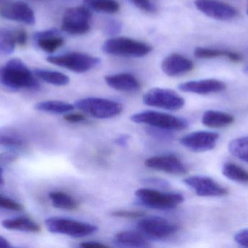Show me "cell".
Masks as SVG:
<instances>
[{
	"mask_svg": "<svg viewBox=\"0 0 248 248\" xmlns=\"http://www.w3.org/2000/svg\"><path fill=\"white\" fill-rule=\"evenodd\" d=\"M135 195L141 205L156 210L173 209L185 200L181 194L162 192L147 188L137 189Z\"/></svg>",
	"mask_w": 248,
	"mask_h": 248,
	"instance_id": "277c9868",
	"label": "cell"
},
{
	"mask_svg": "<svg viewBox=\"0 0 248 248\" xmlns=\"http://www.w3.org/2000/svg\"><path fill=\"white\" fill-rule=\"evenodd\" d=\"M74 106L97 119H110L119 116L123 111V106L119 102L102 98L80 99Z\"/></svg>",
	"mask_w": 248,
	"mask_h": 248,
	"instance_id": "8992f818",
	"label": "cell"
},
{
	"mask_svg": "<svg viewBox=\"0 0 248 248\" xmlns=\"http://www.w3.org/2000/svg\"><path fill=\"white\" fill-rule=\"evenodd\" d=\"M246 71H247V72H248V66L247 67H246Z\"/></svg>",
	"mask_w": 248,
	"mask_h": 248,
	"instance_id": "ee69618b",
	"label": "cell"
},
{
	"mask_svg": "<svg viewBox=\"0 0 248 248\" xmlns=\"http://www.w3.org/2000/svg\"><path fill=\"white\" fill-rule=\"evenodd\" d=\"M0 16L7 20L28 25L36 23L34 12L29 4L23 1H15L3 6L0 9Z\"/></svg>",
	"mask_w": 248,
	"mask_h": 248,
	"instance_id": "9a60e30c",
	"label": "cell"
},
{
	"mask_svg": "<svg viewBox=\"0 0 248 248\" xmlns=\"http://www.w3.org/2000/svg\"><path fill=\"white\" fill-rule=\"evenodd\" d=\"M74 105L61 100H45L34 106L36 111L52 114H67L74 110Z\"/></svg>",
	"mask_w": 248,
	"mask_h": 248,
	"instance_id": "603a6c76",
	"label": "cell"
},
{
	"mask_svg": "<svg viewBox=\"0 0 248 248\" xmlns=\"http://www.w3.org/2000/svg\"><path fill=\"white\" fill-rule=\"evenodd\" d=\"M81 248H106L107 246L103 244V243H98V242H85V243H81L79 245Z\"/></svg>",
	"mask_w": 248,
	"mask_h": 248,
	"instance_id": "ab89813d",
	"label": "cell"
},
{
	"mask_svg": "<svg viewBox=\"0 0 248 248\" xmlns=\"http://www.w3.org/2000/svg\"><path fill=\"white\" fill-rule=\"evenodd\" d=\"M122 30V25L116 20H111L106 25V32L108 34L116 35Z\"/></svg>",
	"mask_w": 248,
	"mask_h": 248,
	"instance_id": "d590c367",
	"label": "cell"
},
{
	"mask_svg": "<svg viewBox=\"0 0 248 248\" xmlns=\"http://www.w3.org/2000/svg\"><path fill=\"white\" fill-rule=\"evenodd\" d=\"M24 140L21 135L11 128H0V147H20L23 145Z\"/></svg>",
	"mask_w": 248,
	"mask_h": 248,
	"instance_id": "83f0119b",
	"label": "cell"
},
{
	"mask_svg": "<svg viewBox=\"0 0 248 248\" xmlns=\"http://www.w3.org/2000/svg\"><path fill=\"white\" fill-rule=\"evenodd\" d=\"M161 68L166 75L178 77L192 71L194 64L191 60L180 54L173 53L164 58Z\"/></svg>",
	"mask_w": 248,
	"mask_h": 248,
	"instance_id": "e0dca14e",
	"label": "cell"
},
{
	"mask_svg": "<svg viewBox=\"0 0 248 248\" xmlns=\"http://www.w3.org/2000/svg\"><path fill=\"white\" fill-rule=\"evenodd\" d=\"M3 174H4V170H3V169L0 167V186H3L4 183V176H3Z\"/></svg>",
	"mask_w": 248,
	"mask_h": 248,
	"instance_id": "7bdbcfd3",
	"label": "cell"
},
{
	"mask_svg": "<svg viewBox=\"0 0 248 248\" xmlns=\"http://www.w3.org/2000/svg\"><path fill=\"white\" fill-rule=\"evenodd\" d=\"M234 122L232 115L226 112L209 110L202 115V123L211 128H221L232 125Z\"/></svg>",
	"mask_w": 248,
	"mask_h": 248,
	"instance_id": "44dd1931",
	"label": "cell"
},
{
	"mask_svg": "<svg viewBox=\"0 0 248 248\" xmlns=\"http://www.w3.org/2000/svg\"><path fill=\"white\" fill-rule=\"evenodd\" d=\"M0 83L13 90H39V81L34 73L18 58H13L0 67Z\"/></svg>",
	"mask_w": 248,
	"mask_h": 248,
	"instance_id": "6da1fadb",
	"label": "cell"
},
{
	"mask_svg": "<svg viewBox=\"0 0 248 248\" xmlns=\"http://www.w3.org/2000/svg\"><path fill=\"white\" fill-rule=\"evenodd\" d=\"M46 61L50 64L76 73H84L100 64V58L82 52H71L62 55H50Z\"/></svg>",
	"mask_w": 248,
	"mask_h": 248,
	"instance_id": "52a82bcc",
	"label": "cell"
},
{
	"mask_svg": "<svg viewBox=\"0 0 248 248\" xmlns=\"http://www.w3.org/2000/svg\"><path fill=\"white\" fill-rule=\"evenodd\" d=\"M106 84L114 90L122 92H134L141 87L139 80L130 73H119L105 77Z\"/></svg>",
	"mask_w": 248,
	"mask_h": 248,
	"instance_id": "d6986e66",
	"label": "cell"
},
{
	"mask_svg": "<svg viewBox=\"0 0 248 248\" xmlns=\"http://www.w3.org/2000/svg\"><path fill=\"white\" fill-rule=\"evenodd\" d=\"M0 208L8 210V211H23V206L18 202L10 198L0 195Z\"/></svg>",
	"mask_w": 248,
	"mask_h": 248,
	"instance_id": "1f68e13d",
	"label": "cell"
},
{
	"mask_svg": "<svg viewBox=\"0 0 248 248\" xmlns=\"http://www.w3.org/2000/svg\"><path fill=\"white\" fill-rule=\"evenodd\" d=\"M128 139H129V137L127 136V135H124L122 136L119 137L118 138V139L116 140V143L119 145L124 146L128 143Z\"/></svg>",
	"mask_w": 248,
	"mask_h": 248,
	"instance_id": "b9f144b4",
	"label": "cell"
},
{
	"mask_svg": "<svg viewBox=\"0 0 248 248\" xmlns=\"http://www.w3.org/2000/svg\"><path fill=\"white\" fill-rule=\"evenodd\" d=\"M64 119L71 123H78L86 120V117L81 114H68L64 116Z\"/></svg>",
	"mask_w": 248,
	"mask_h": 248,
	"instance_id": "74e56055",
	"label": "cell"
},
{
	"mask_svg": "<svg viewBox=\"0 0 248 248\" xmlns=\"http://www.w3.org/2000/svg\"></svg>",
	"mask_w": 248,
	"mask_h": 248,
	"instance_id": "f6af8a7d",
	"label": "cell"
},
{
	"mask_svg": "<svg viewBox=\"0 0 248 248\" xmlns=\"http://www.w3.org/2000/svg\"><path fill=\"white\" fill-rule=\"evenodd\" d=\"M33 39L40 49L48 53H53L64 43L63 38L61 36V33L57 29L36 32L33 34Z\"/></svg>",
	"mask_w": 248,
	"mask_h": 248,
	"instance_id": "ac0fdd59",
	"label": "cell"
},
{
	"mask_svg": "<svg viewBox=\"0 0 248 248\" xmlns=\"http://www.w3.org/2000/svg\"><path fill=\"white\" fill-rule=\"evenodd\" d=\"M222 173L226 178L241 183H248V172L234 163H226L222 168Z\"/></svg>",
	"mask_w": 248,
	"mask_h": 248,
	"instance_id": "4316f807",
	"label": "cell"
},
{
	"mask_svg": "<svg viewBox=\"0 0 248 248\" xmlns=\"http://www.w3.org/2000/svg\"><path fill=\"white\" fill-rule=\"evenodd\" d=\"M93 13L88 7L78 6L65 10L61 29L73 35H81L90 32Z\"/></svg>",
	"mask_w": 248,
	"mask_h": 248,
	"instance_id": "ba28073f",
	"label": "cell"
},
{
	"mask_svg": "<svg viewBox=\"0 0 248 248\" xmlns=\"http://www.w3.org/2000/svg\"><path fill=\"white\" fill-rule=\"evenodd\" d=\"M103 50L109 55L141 58L153 50L148 44L127 37H114L106 41Z\"/></svg>",
	"mask_w": 248,
	"mask_h": 248,
	"instance_id": "5b68a950",
	"label": "cell"
},
{
	"mask_svg": "<svg viewBox=\"0 0 248 248\" xmlns=\"http://www.w3.org/2000/svg\"><path fill=\"white\" fill-rule=\"evenodd\" d=\"M219 135L208 131H196L184 136L180 140L181 144L195 152H203L215 148Z\"/></svg>",
	"mask_w": 248,
	"mask_h": 248,
	"instance_id": "7c38bea8",
	"label": "cell"
},
{
	"mask_svg": "<svg viewBox=\"0 0 248 248\" xmlns=\"http://www.w3.org/2000/svg\"><path fill=\"white\" fill-rule=\"evenodd\" d=\"M1 226L6 230L25 232L37 233L40 231L39 224L26 217H16L4 220L1 222Z\"/></svg>",
	"mask_w": 248,
	"mask_h": 248,
	"instance_id": "7402d4cb",
	"label": "cell"
},
{
	"mask_svg": "<svg viewBox=\"0 0 248 248\" xmlns=\"http://www.w3.org/2000/svg\"><path fill=\"white\" fill-rule=\"evenodd\" d=\"M140 10L147 13H155L157 11V6L153 0H128Z\"/></svg>",
	"mask_w": 248,
	"mask_h": 248,
	"instance_id": "d6a6232c",
	"label": "cell"
},
{
	"mask_svg": "<svg viewBox=\"0 0 248 248\" xmlns=\"http://www.w3.org/2000/svg\"><path fill=\"white\" fill-rule=\"evenodd\" d=\"M11 247L12 246L10 242L7 239L0 236V248H9Z\"/></svg>",
	"mask_w": 248,
	"mask_h": 248,
	"instance_id": "60d3db41",
	"label": "cell"
},
{
	"mask_svg": "<svg viewBox=\"0 0 248 248\" xmlns=\"http://www.w3.org/2000/svg\"><path fill=\"white\" fill-rule=\"evenodd\" d=\"M230 51L223 50L211 49V48H197L194 51L195 56L198 58L210 59L218 57H228Z\"/></svg>",
	"mask_w": 248,
	"mask_h": 248,
	"instance_id": "4dcf8cb0",
	"label": "cell"
},
{
	"mask_svg": "<svg viewBox=\"0 0 248 248\" xmlns=\"http://www.w3.org/2000/svg\"><path fill=\"white\" fill-rule=\"evenodd\" d=\"M143 102L147 106L169 111H177L183 108L185 100L173 90L153 88L143 96Z\"/></svg>",
	"mask_w": 248,
	"mask_h": 248,
	"instance_id": "30bf717a",
	"label": "cell"
},
{
	"mask_svg": "<svg viewBox=\"0 0 248 248\" xmlns=\"http://www.w3.org/2000/svg\"><path fill=\"white\" fill-rule=\"evenodd\" d=\"M228 148L234 157L248 163V136L232 140L230 141Z\"/></svg>",
	"mask_w": 248,
	"mask_h": 248,
	"instance_id": "f1b7e54d",
	"label": "cell"
},
{
	"mask_svg": "<svg viewBox=\"0 0 248 248\" xmlns=\"http://www.w3.org/2000/svg\"><path fill=\"white\" fill-rule=\"evenodd\" d=\"M195 4L200 11L217 20H229L238 14L234 7L218 0H195Z\"/></svg>",
	"mask_w": 248,
	"mask_h": 248,
	"instance_id": "4fadbf2b",
	"label": "cell"
},
{
	"mask_svg": "<svg viewBox=\"0 0 248 248\" xmlns=\"http://www.w3.org/2000/svg\"><path fill=\"white\" fill-rule=\"evenodd\" d=\"M16 42L13 31L0 29V53L10 55L16 48Z\"/></svg>",
	"mask_w": 248,
	"mask_h": 248,
	"instance_id": "f546056e",
	"label": "cell"
},
{
	"mask_svg": "<svg viewBox=\"0 0 248 248\" xmlns=\"http://www.w3.org/2000/svg\"><path fill=\"white\" fill-rule=\"evenodd\" d=\"M184 183L200 197H222L228 194L226 188L207 176H191L185 179Z\"/></svg>",
	"mask_w": 248,
	"mask_h": 248,
	"instance_id": "8fae6325",
	"label": "cell"
},
{
	"mask_svg": "<svg viewBox=\"0 0 248 248\" xmlns=\"http://www.w3.org/2000/svg\"><path fill=\"white\" fill-rule=\"evenodd\" d=\"M112 215L117 218H142L144 215V214L141 211H115L112 213Z\"/></svg>",
	"mask_w": 248,
	"mask_h": 248,
	"instance_id": "836d02e7",
	"label": "cell"
},
{
	"mask_svg": "<svg viewBox=\"0 0 248 248\" xmlns=\"http://www.w3.org/2000/svg\"><path fill=\"white\" fill-rule=\"evenodd\" d=\"M181 91L185 93H195L198 95H208L220 93L227 89V85L219 80H196L182 83L178 87Z\"/></svg>",
	"mask_w": 248,
	"mask_h": 248,
	"instance_id": "2e32d148",
	"label": "cell"
},
{
	"mask_svg": "<svg viewBox=\"0 0 248 248\" xmlns=\"http://www.w3.org/2000/svg\"><path fill=\"white\" fill-rule=\"evenodd\" d=\"M45 223L49 232L77 238L92 235L98 230L93 224L62 217H51L46 219Z\"/></svg>",
	"mask_w": 248,
	"mask_h": 248,
	"instance_id": "3957f363",
	"label": "cell"
},
{
	"mask_svg": "<svg viewBox=\"0 0 248 248\" xmlns=\"http://www.w3.org/2000/svg\"><path fill=\"white\" fill-rule=\"evenodd\" d=\"M140 232L152 240H164L174 235L179 227L166 218L158 216H150L143 218L137 224Z\"/></svg>",
	"mask_w": 248,
	"mask_h": 248,
	"instance_id": "9c48e42d",
	"label": "cell"
},
{
	"mask_svg": "<svg viewBox=\"0 0 248 248\" xmlns=\"http://www.w3.org/2000/svg\"><path fill=\"white\" fill-rule=\"evenodd\" d=\"M84 2L89 8L99 13L113 14L120 9L119 3L115 0H84Z\"/></svg>",
	"mask_w": 248,
	"mask_h": 248,
	"instance_id": "484cf974",
	"label": "cell"
},
{
	"mask_svg": "<svg viewBox=\"0 0 248 248\" xmlns=\"http://www.w3.org/2000/svg\"><path fill=\"white\" fill-rule=\"evenodd\" d=\"M234 240L243 247L248 248V229L241 230L234 235Z\"/></svg>",
	"mask_w": 248,
	"mask_h": 248,
	"instance_id": "e575fe53",
	"label": "cell"
},
{
	"mask_svg": "<svg viewBox=\"0 0 248 248\" xmlns=\"http://www.w3.org/2000/svg\"><path fill=\"white\" fill-rule=\"evenodd\" d=\"M17 160V156L13 152H4L0 154V162L4 164H10Z\"/></svg>",
	"mask_w": 248,
	"mask_h": 248,
	"instance_id": "f35d334b",
	"label": "cell"
},
{
	"mask_svg": "<svg viewBox=\"0 0 248 248\" xmlns=\"http://www.w3.org/2000/svg\"><path fill=\"white\" fill-rule=\"evenodd\" d=\"M144 165L148 168L164 172L169 174L182 176L187 173L186 166L176 156H157L150 157L145 160Z\"/></svg>",
	"mask_w": 248,
	"mask_h": 248,
	"instance_id": "5bb4252c",
	"label": "cell"
},
{
	"mask_svg": "<svg viewBox=\"0 0 248 248\" xmlns=\"http://www.w3.org/2000/svg\"><path fill=\"white\" fill-rule=\"evenodd\" d=\"M33 73L41 80L53 85L65 86L70 83L69 77L59 71L37 68Z\"/></svg>",
	"mask_w": 248,
	"mask_h": 248,
	"instance_id": "d4e9b609",
	"label": "cell"
},
{
	"mask_svg": "<svg viewBox=\"0 0 248 248\" xmlns=\"http://www.w3.org/2000/svg\"><path fill=\"white\" fill-rule=\"evenodd\" d=\"M49 198L52 205L58 209L73 211L78 208V202L68 194L62 192H52Z\"/></svg>",
	"mask_w": 248,
	"mask_h": 248,
	"instance_id": "cb8c5ba5",
	"label": "cell"
},
{
	"mask_svg": "<svg viewBox=\"0 0 248 248\" xmlns=\"http://www.w3.org/2000/svg\"><path fill=\"white\" fill-rule=\"evenodd\" d=\"M15 42L18 45H23L27 42V34L23 30L13 31Z\"/></svg>",
	"mask_w": 248,
	"mask_h": 248,
	"instance_id": "8d00e7d4",
	"label": "cell"
},
{
	"mask_svg": "<svg viewBox=\"0 0 248 248\" xmlns=\"http://www.w3.org/2000/svg\"><path fill=\"white\" fill-rule=\"evenodd\" d=\"M131 120L135 123L144 124L167 131H183L189 125L184 118L156 111H144L134 114L131 116Z\"/></svg>",
	"mask_w": 248,
	"mask_h": 248,
	"instance_id": "7a4b0ae2",
	"label": "cell"
},
{
	"mask_svg": "<svg viewBox=\"0 0 248 248\" xmlns=\"http://www.w3.org/2000/svg\"><path fill=\"white\" fill-rule=\"evenodd\" d=\"M114 242L116 245L123 247L149 248L150 243L147 237L141 232L126 231L118 233L115 235Z\"/></svg>",
	"mask_w": 248,
	"mask_h": 248,
	"instance_id": "ffe728a7",
	"label": "cell"
}]
</instances>
